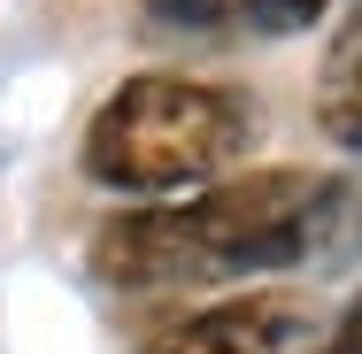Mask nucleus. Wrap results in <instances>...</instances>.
<instances>
[{
  "instance_id": "3",
  "label": "nucleus",
  "mask_w": 362,
  "mask_h": 354,
  "mask_svg": "<svg viewBox=\"0 0 362 354\" xmlns=\"http://www.w3.org/2000/svg\"><path fill=\"white\" fill-rule=\"evenodd\" d=\"M324 316L293 293H231L193 316H170L139 354H316Z\"/></svg>"
},
{
  "instance_id": "2",
  "label": "nucleus",
  "mask_w": 362,
  "mask_h": 354,
  "mask_svg": "<svg viewBox=\"0 0 362 354\" xmlns=\"http://www.w3.org/2000/svg\"><path fill=\"white\" fill-rule=\"evenodd\" d=\"M255 146V93L223 77L185 70H139L124 77L93 124H85V177L100 193L170 201L193 185H216Z\"/></svg>"
},
{
  "instance_id": "6",
  "label": "nucleus",
  "mask_w": 362,
  "mask_h": 354,
  "mask_svg": "<svg viewBox=\"0 0 362 354\" xmlns=\"http://www.w3.org/2000/svg\"><path fill=\"white\" fill-rule=\"evenodd\" d=\"M316 354H362V300L339 316V324H324V347Z\"/></svg>"
},
{
  "instance_id": "4",
  "label": "nucleus",
  "mask_w": 362,
  "mask_h": 354,
  "mask_svg": "<svg viewBox=\"0 0 362 354\" xmlns=\"http://www.w3.org/2000/svg\"><path fill=\"white\" fill-rule=\"evenodd\" d=\"M316 131L347 154H362V8L339 23L332 54L316 70Z\"/></svg>"
},
{
  "instance_id": "1",
  "label": "nucleus",
  "mask_w": 362,
  "mask_h": 354,
  "mask_svg": "<svg viewBox=\"0 0 362 354\" xmlns=\"http://www.w3.org/2000/svg\"><path fill=\"white\" fill-rule=\"evenodd\" d=\"M347 193L308 170H247L116 216L93 239V278L108 293H209L293 270L339 223Z\"/></svg>"
},
{
  "instance_id": "5",
  "label": "nucleus",
  "mask_w": 362,
  "mask_h": 354,
  "mask_svg": "<svg viewBox=\"0 0 362 354\" xmlns=\"http://www.w3.org/2000/svg\"><path fill=\"white\" fill-rule=\"evenodd\" d=\"M324 8H339V0H223V31H308Z\"/></svg>"
}]
</instances>
